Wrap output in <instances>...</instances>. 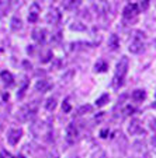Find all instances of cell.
I'll use <instances>...</instances> for the list:
<instances>
[{
    "label": "cell",
    "mask_w": 156,
    "mask_h": 158,
    "mask_svg": "<svg viewBox=\"0 0 156 158\" xmlns=\"http://www.w3.org/2000/svg\"><path fill=\"white\" fill-rule=\"evenodd\" d=\"M51 57H52V52H51V51H47L45 55L42 56L41 62H42V63H47V62H49V60H51Z\"/></svg>",
    "instance_id": "44dd1931"
},
{
    "label": "cell",
    "mask_w": 156,
    "mask_h": 158,
    "mask_svg": "<svg viewBox=\"0 0 156 158\" xmlns=\"http://www.w3.org/2000/svg\"><path fill=\"white\" fill-rule=\"evenodd\" d=\"M128 66H129L128 57L123 56V57L120 59V62L117 63V70H115V76H117V77L124 78V76H125L127 72H128Z\"/></svg>",
    "instance_id": "6da1fadb"
},
{
    "label": "cell",
    "mask_w": 156,
    "mask_h": 158,
    "mask_svg": "<svg viewBox=\"0 0 156 158\" xmlns=\"http://www.w3.org/2000/svg\"><path fill=\"white\" fill-rule=\"evenodd\" d=\"M152 144H153V147H156V136L152 137Z\"/></svg>",
    "instance_id": "f546056e"
},
{
    "label": "cell",
    "mask_w": 156,
    "mask_h": 158,
    "mask_svg": "<svg viewBox=\"0 0 156 158\" xmlns=\"http://www.w3.org/2000/svg\"><path fill=\"white\" fill-rule=\"evenodd\" d=\"M21 136H23V130L21 129H11L9 131V134H7V141L11 146H16L18 143V140L21 139Z\"/></svg>",
    "instance_id": "7a4b0ae2"
},
{
    "label": "cell",
    "mask_w": 156,
    "mask_h": 158,
    "mask_svg": "<svg viewBox=\"0 0 156 158\" xmlns=\"http://www.w3.org/2000/svg\"><path fill=\"white\" fill-rule=\"evenodd\" d=\"M49 87H51V84H49L47 80H38V83L35 84V89L39 91V93H45V91H48Z\"/></svg>",
    "instance_id": "8fae6325"
},
{
    "label": "cell",
    "mask_w": 156,
    "mask_h": 158,
    "mask_svg": "<svg viewBox=\"0 0 156 158\" xmlns=\"http://www.w3.org/2000/svg\"><path fill=\"white\" fill-rule=\"evenodd\" d=\"M108 99H110L108 94H104V95H101V97H100V98L96 101V105H97V106H104V105L108 102Z\"/></svg>",
    "instance_id": "e0dca14e"
},
{
    "label": "cell",
    "mask_w": 156,
    "mask_h": 158,
    "mask_svg": "<svg viewBox=\"0 0 156 158\" xmlns=\"http://www.w3.org/2000/svg\"><path fill=\"white\" fill-rule=\"evenodd\" d=\"M62 109H63V112H65V114H68V112H70V105H69V102H68V101H65V102H63V105H62Z\"/></svg>",
    "instance_id": "603a6c76"
},
{
    "label": "cell",
    "mask_w": 156,
    "mask_h": 158,
    "mask_svg": "<svg viewBox=\"0 0 156 158\" xmlns=\"http://www.w3.org/2000/svg\"><path fill=\"white\" fill-rule=\"evenodd\" d=\"M132 112H135V109L132 106H127L125 108V115H132Z\"/></svg>",
    "instance_id": "d4e9b609"
},
{
    "label": "cell",
    "mask_w": 156,
    "mask_h": 158,
    "mask_svg": "<svg viewBox=\"0 0 156 158\" xmlns=\"http://www.w3.org/2000/svg\"><path fill=\"white\" fill-rule=\"evenodd\" d=\"M0 78H2V81H3L4 84H9V85H11V84L14 83L13 74L10 72H7V70H4V72L0 73Z\"/></svg>",
    "instance_id": "30bf717a"
},
{
    "label": "cell",
    "mask_w": 156,
    "mask_h": 158,
    "mask_svg": "<svg viewBox=\"0 0 156 158\" xmlns=\"http://www.w3.org/2000/svg\"><path fill=\"white\" fill-rule=\"evenodd\" d=\"M60 39V32H58V34H55V36L52 38V41H59Z\"/></svg>",
    "instance_id": "83f0119b"
},
{
    "label": "cell",
    "mask_w": 156,
    "mask_h": 158,
    "mask_svg": "<svg viewBox=\"0 0 156 158\" xmlns=\"http://www.w3.org/2000/svg\"><path fill=\"white\" fill-rule=\"evenodd\" d=\"M37 20H38V6H37V4H33L30 15H28V21H30V23H35Z\"/></svg>",
    "instance_id": "5bb4252c"
},
{
    "label": "cell",
    "mask_w": 156,
    "mask_h": 158,
    "mask_svg": "<svg viewBox=\"0 0 156 158\" xmlns=\"http://www.w3.org/2000/svg\"><path fill=\"white\" fill-rule=\"evenodd\" d=\"M76 137H78V129H76V126L73 123H70L68 126V129H66V139H68L69 143H73Z\"/></svg>",
    "instance_id": "8992f818"
},
{
    "label": "cell",
    "mask_w": 156,
    "mask_h": 158,
    "mask_svg": "<svg viewBox=\"0 0 156 158\" xmlns=\"http://www.w3.org/2000/svg\"><path fill=\"white\" fill-rule=\"evenodd\" d=\"M148 7H149V0H144V2L141 3V9L142 10H146Z\"/></svg>",
    "instance_id": "cb8c5ba5"
},
{
    "label": "cell",
    "mask_w": 156,
    "mask_h": 158,
    "mask_svg": "<svg viewBox=\"0 0 156 158\" xmlns=\"http://www.w3.org/2000/svg\"><path fill=\"white\" fill-rule=\"evenodd\" d=\"M62 4H63V7H65L66 10L73 11V10H76L82 4V0H63Z\"/></svg>",
    "instance_id": "ba28073f"
},
{
    "label": "cell",
    "mask_w": 156,
    "mask_h": 158,
    "mask_svg": "<svg viewBox=\"0 0 156 158\" xmlns=\"http://www.w3.org/2000/svg\"><path fill=\"white\" fill-rule=\"evenodd\" d=\"M59 20H60V13L55 9H51V11L47 15V21H48L49 24H56Z\"/></svg>",
    "instance_id": "9c48e42d"
},
{
    "label": "cell",
    "mask_w": 156,
    "mask_h": 158,
    "mask_svg": "<svg viewBox=\"0 0 156 158\" xmlns=\"http://www.w3.org/2000/svg\"><path fill=\"white\" fill-rule=\"evenodd\" d=\"M108 46H110L111 51H117L118 46H120V39L117 35H111L108 39Z\"/></svg>",
    "instance_id": "7c38bea8"
},
{
    "label": "cell",
    "mask_w": 156,
    "mask_h": 158,
    "mask_svg": "<svg viewBox=\"0 0 156 158\" xmlns=\"http://www.w3.org/2000/svg\"><path fill=\"white\" fill-rule=\"evenodd\" d=\"M21 28V20L18 17H13L11 20V30L13 31H18Z\"/></svg>",
    "instance_id": "2e32d148"
},
{
    "label": "cell",
    "mask_w": 156,
    "mask_h": 158,
    "mask_svg": "<svg viewBox=\"0 0 156 158\" xmlns=\"http://www.w3.org/2000/svg\"><path fill=\"white\" fill-rule=\"evenodd\" d=\"M45 108L48 110H54L55 108H56V98H55V97L48 98V101H47V104H45Z\"/></svg>",
    "instance_id": "9a60e30c"
},
{
    "label": "cell",
    "mask_w": 156,
    "mask_h": 158,
    "mask_svg": "<svg viewBox=\"0 0 156 158\" xmlns=\"http://www.w3.org/2000/svg\"><path fill=\"white\" fill-rule=\"evenodd\" d=\"M45 36H47V30L44 28H37V30L33 31V39L38 44H42L45 41Z\"/></svg>",
    "instance_id": "277c9868"
},
{
    "label": "cell",
    "mask_w": 156,
    "mask_h": 158,
    "mask_svg": "<svg viewBox=\"0 0 156 158\" xmlns=\"http://www.w3.org/2000/svg\"><path fill=\"white\" fill-rule=\"evenodd\" d=\"M86 112H91V106H90V105H83V106H80L78 109V114L79 115H84Z\"/></svg>",
    "instance_id": "d6986e66"
},
{
    "label": "cell",
    "mask_w": 156,
    "mask_h": 158,
    "mask_svg": "<svg viewBox=\"0 0 156 158\" xmlns=\"http://www.w3.org/2000/svg\"><path fill=\"white\" fill-rule=\"evenodd\" d=\"M70 28H72V30H75V31H84V30H86V25H82L80 23H75V24H73Z\"/></svg>",
    "instance_id": "7402d4cb"
},
{
    "label": "cell",
    "mask_w": 156,
    "mask_h": 158,
    "mask_svg": "<svg viewBox=\"0 0 156 158\" xmlns=\"http://www.w3.org/2000/svg\"><path fill=\"white\" fill-rule=\"evenodd\" d=\"M129 52L131 53H139V52L144 51V44H142V39H134L129 45Z\"/></svg>",
    "instance_id": "5b68a950"
},
{
    "label": "cell",
    "mask_w": 156,
    "mask_h": 158,
    "mask_svg": "<svg viewBox=\"0 0 156 158\" xmlns=\"http://www.w3.org/2000/svg\"><path fill=\"white\" fill-rule=\"evenodd\" d=\"M23 64H24V66H25V67H27V70H30V69H31V67H33V66H31V63H28V62H27V60H25V62H24V63H23Z\"/></svg>",
    "instance_id": "f1b7e54d"
},
{
    "label": "cell",
    "mask_w": 156,
    "mask_h": 158,
    "mask_svg": "<svg viewBox=\"0 0 156 158\" xmlns=\"http://www.w3.org/2000/svg\"><path fill=\"white\" fill-rule=\"evenodd\" d=\"M103 2H104V0H103Z\"/></svg>",
    "instance_id": "1f68e13d"
},
{
    "label": "cell",
    "mask_w": 156,
    "mask_h": 158,
    "mask_svg": "<svg viewBox=\"0 0 156 158\" xmlns=\"http://www.w3.org/2000/svg\"><path fill=\"white\" fill-rule=\"evenodd\" d=\"M150 129L156 131V119H152V120H150Z\"/></svg>",
    "instance_id": "484cf974"
},
{
    "label": "cell",
    "mask_w": 156,
    "mask_h": 158,
    "mask_svg": "<svg viewBox=\"0 0 156 158\" xmlns=\"http://www.w3.org/2000/svg\"><path fill=\"white\" fill-rule=\"evenodd\" d=\"M136 14H138V6H136L135 3L128 4V6L124 9V17L125 18H131Z\"/></svg>",
    "instance_id": "52a82bcc"
},
{
    "label": "cell",
    "mask_w": 156,
    "mask_h": 158,
    "mask_svg": "<svg viewBox=\"0 0 156 158\" xmlns=\"http://www.w3.org/2000/svg\"><path fill=\"white\" fill-rule=\"evenodd\" d=\"M107 63L103 62V60H100V62L96 63V72H105L107 70Z\"/></svg>",
    "instance_id": "ac0fdd59"
},
{
    "label": "cell",
    "mask_w": 156,
    "mask_h": 158,
    "mask_svg": "<svg viewBox=\"0 0 156 158\" xmlns=\"http://www.w3.org/2000/svg\"><path fill=\"white\" fill-rule=\"evenodd\" d=\"M128 133L132 134V136H135V134H145V130L141 127V122L138 119H132L131 123L128 126Z\"/></svg>",
    "instance_id": "3957f363"
},
{
    "label": "cell",
    "mask_w": 156,
    "mask_h": 158,
    "mask_svg": "<svg viewBox=\"0 0 156 158\" xmlns=\"http://www.w3.org/2000/svg\"><path fill=\"white\" fill-rule=\"evenodd\" d=\"M91 158H107V154H105V151H103V150H97V151L93 152Z\"/></svg>",
    "instance_id": "ffe728a7"
},
{
    "label": "cell",
    "mask_w": 156,
    "mask_h": 158,
    "mask_svg": "<svg viewBox=\"0 0 156 158\" xmlns=\"http://www.w3.org/2000/svg\"><path fill=\"white\" fill-rule=\"evenodd\" d=\"M13 158H24L23 155H17V157H13Z\"/></svg>",
    "instance_id": "4dcf8cb0"
},
{
    "label": "cell",
    "mask_w": 156,
    "mask_h": 158,
    "mask_svg": "<svg viewBox=\"0 0 156 158\" xmlns=\"http://www.w3.org/2000/svg\"><path fill=\"white\" fill-rule=\"evenodd\" d=\"M145 98H146V93H145L144 89H135V91L132 93V99H134V101L141 102V101H144Z\"/></svg>",
    "instance_id": "4fadbf2b"
},
{
    "label": "cell",
    "mask_w": 156,
    "mask_h": 158,
    "mask_svg": "<svg viewBox=\"0 0 156 158\" xmlns=\"http://www.w3.org/2000/svg\"><path fill=\"white\" fill-rule=\"evenodd\" d=\"M100 134H101V137H103V139L107 137V134H108V129H103L101 133H100Z\"/></svg>",
    "instance_id": "4316f807"
}]
</instances>
